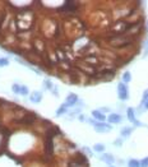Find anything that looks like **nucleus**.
<instances>
[{"instance_id": "obj_4", "label": "nucleus", "mask_w": 148, "mask_h": 167, "mask_svg": "<svg viewBox=\"0 0 148 167\" xmlns=\"http://www.w3.org/2000/svg\"><path fill=\"white\" fill-rule=\"evenodd\" d=\"M93 126H95V129H96V132H98V133H107V132H111V125H110V124L102 122V121L96 122Z\"/></svg>"}, {"instance_id": "obj_17", "label": "nucleus", "mask_w": 148, "mask_h": 167, "mask_svg": "<svg viewBox=\"0 0 148 167\" xmlns=\"http://www.w3.org/2000/svg\"><path fill=\"white\" fill-rule=\"evenodd\" d=\"M66 112V106L65 105H61V106L58 109V111H56V116H61V115H64Z\"/></svg>"}, {"instance_id": "obj_19", "label": "nucleus", "mask_w": 148, "mask_h": 167, "mask_svg": "<svg viewBox=\"0 0 148 167\" xmlns=\"http://www.w3.org/2000/svg\"><path fill=\"white\" fill-rule=\"evenodd\" d=\"M21 95L23 96H27L28 95V88H27V85H21V92H19Z\"/></svg>"}, {"instance_id": "obj_26", "label": "nucleus", "mask_w": 148, "mask_h": 167, "mask_svg": "<svg viewBox=\"0 0 148 167\" xmlns=\"http://www.w3.org/2000/svg\"><path fill=\"white\" fill-rule=\"evenodd\" d=\"M148 55V40H147V44H146V51H144V56Z\"/></svg>"}, {"instance_id": "obj_16", "label": "nucleus", "mask_w": 148, "mask_h": 167, "mask_svg": "<svg viewBox=\"0 0 148 167\" xmlns=\"http://www.w3.org/2000/svg\"><path fill=\"white\" fill-rule=\"evenodd\" d=\"M128 167H140V161L132 158V159L128 162Z\"/></svg>"}, {"instance_id": "obj_10", "label": "nucleus", "mask_w": 148, "mask_h": 167, "mask_svg": "<svg viewBox=\"0 0 148 167\" xmlns=\"http://www.w3.org/2000/svg\"><path fill=\"white\" fill-rule=\"evenodd\" d=\"M83 61H84V63H87L88 65H91V66L100 64V60H98V58H96L95 55H89V56H87Z\"/></svg>"}, {"instance_id": "obj_15", "label": "nucleus", "mask_w": 148, "mask_h": 167, "mask_svg": "<svg viewBox=\"0 0 148 167\" xmlns=\"http://www.w3.org/2000/svg\"><path fill=\"white\" fill-rule=\"evenodd\" d=\"M132 80V74H130V72H125L124 74H123V83H129Z\"/></svg>"}, {"instance_id": "obj_18", "label": "nucleus", "mask_w": 148, "mask_h": 167, "mask_svg": "<svg viewBox=\"0 0 148 167\" xmlns=\"http://www.w3.org/2000/svg\"><path fill=\"white\" fill-rule=\"evenodd\" d=\"M93 149L96 152H103L105 151V145L103 144H95L93 145Z\"/></svg>"}, {"instance_id": "obj_23", "label": "nucleus", "mask_w": 148, "mask_h": 167, "mask_svg": "<svg viewBox=\"0 0 148 167\" xmlns=\"http://www.w3.org/2000/svg\"><path fill=\"white\" fill-rule=\"evenodd\" d=\"M83 152H84L86 154H87V156H89V157L92 156V152H91V149H89L88 147H84V148H83Z\"/></svg>"}, {"instance_id": "obj_1", "label": "nucleus", "mask_w": 148, "mask_h": 167, "mask_svg": "<svg viewBox=\"0 0 148 167\" xmlns=\"http://www.w3.org/2000/svg\"><path fill=\"white\" fill-rule=\"evenodd\" d=\"M107 42L115 48H124L133 44L134 37H130L128 35H115V36H111L107 40Z\"/></svg>"}, {"instance_id": "obj_27", "label": "nucleus", "mask_w": 148, "mask_h": 167, "mask_svg": "<svg viewBox=\"0 0 148 167\" xmlns=\"http://www.w3.org/2000/svg\"><path fill=\"white\" fill-rule=\"evenodd\" d=\"M143 105H144V109H147V110H148V100H147V101H144V102H143Z\"/></svg>"}, {"instance_id": "obj_20", "label": "nucleus", "mask_w": 148, "mask_h": 167, "mask_svg": "<svg viewBox=\"0 0 148 167\" xmlns=\"http://www.w3.org/2000/svg\"><path fill=\"white\" fill-rule=\"evenodd\" d=\"M9 64V60L5 58H0V66H7Z\"/></svg>"}, {"instance_id": "obj_11", "label": "nucleus", "mask_w": 148, "mask_h": 167, "mask_svg": "<svg viewBox=\"0 0 148 167\" xmlns=\"http://www.w3.org/2000/svg\"><path fill=\"white\" fill-rule=\"evenodd\" d=\"M107 120H109L110 124H120L123 119H121V116L119 114H111Z\"/></svg>"}, {"instance_id": "obj_25", "label": "nucleus", "mask_w": 148, "mask_h": 167, "mask_svg": "<svg viewBox=\"0 0 148 167\" xmlns=\"http://www.w3.org/2000/svg\"><path fill=\"white\" fill-rule=\"evenodd\" d=\"M114 144H115V145H118V147H120V145H121V140H120V139L115 140V142H114Z\"/></svg>"}, {"instance_id": "obj_3", "label": "nucleus", "mask_w": 148, "mask_h": 167, "mask_svg": "<svg viewBox=\"0 0 148 167\" xmlns=\"http://www.w3.org/2000/svg\"><path fill=\"white\" fill-rule=\"evenodd\" d=\"M118 96L121 101H126L129 98V89H128V85L125 83H119L118 85Z\"/></svg>"}, {"instance_id": "obj_24", "label": "nucleus", "mask_w": 148, "mask_h": 167, "mask_svg": "<svg viewBox=\"0 0 148 167\" xmlns=\"http://www.w3.org/2000/svg\"><path fill=\"white\" fill-rule=\"evenodd\" d=\"M147 100H148V89H146V91L143 92V102L147 101Z\"/></svg>"}, {"instance_id": "obj_21", "label": "nucleus", "mask_w": 148, "mask_h": 167, "mask_svg": "<svg viewBox=\"0 0 148 167\" xmlns=\"http://www.w3.org/2000/svg\"><path fill=\"white\" fill-rule=\"evenodd\" d=\"M12 89H13L14 93H19V92H21V85H19V84H13Z\"/></svg>"}, {"instance_id": "obj_7", "label": "nucleus", "mask_w": 148, "mask_h": 167, "mask_svg": "<svg viewBox=\"0 0 148 167\" xmlns=\"http://www.w3.org/2000/svg\"><path fill=\"white\" fill-rule=\"evenodd\" d=\"M77 103H78V96L74 95V93H70L66 97V102L64 105L68 107V106H74V105H77Z\"/></svg>"}, {"instance_id": "obj_12", "label": "nucleus", "mask_w": 148, "mask_h": 167, "mask_svg": "<svg viewBox=\"0 0 148 167\" xmlns=\"http://www.w3.org/2000/svg\"><path fill=\"white\" fill-rule=\"evenodd\" d=\"M92 116H93L96 120H98V121H102V122H103V120H105V119H106V116H105V115L101 112L100 110H93V111H92Z\"/></svg>"}, {"instance_id": "obj_9", "label": "nucleus", "mask_w": 148, "mask_h": 167, "mask_svg": "<svg viewBox=\"0 0 148 167\" xmlns=\"http://www.w3.org/2000/svg\"><path fill=\"white\" fill-rule=\"evenodd\" d=\"M29 100L33 103H39L42 101V93L40 91H35V92H32V95L29 96Z\"/></svg>"}, {"instance_id": "obj_29", "label": "nucleus", "mask_w": 148, "mask_h": 167, "mask_svg": "<svg viewBox=\"0 0 148 167\" xmlns=\"http://www.w3.org/2000/svg\"><path fill=\"white\" fill-rule=\"evenodd\" d=\"M147 31H148V21H147Z\"/></svg>"}, {"instance_id": "obj_13", "label": "nucleus", "mask_w": 148, "mask_h": 167, "mask_svg": "<svg viewBox=\"0 0 148 167\" xmlns=\"http://www.w3.org/2000/svg\"><path fill=\"white\" fill-rule=\"evenodd\" d=\"M101 159L105 163H107V165H111V163H114V157L111 156L110 153H103L102 156H101Z\"/></svg>"}, {"instance_id": "obj_14", "label": "nucleus", "mask_w": 148, "mask_h": 167, "mask_svg": "<svg viewBox=\"0 0 148 167\" xmlns=\"http://www.w3.org/2000/svg\"><path fill=\"white\" fill-rule=\"evenodd\" d=\"M130 134H132V128H123L121 129V137H124V138H128V137H130Z\"/></svg>"}, {"instance_id": "obj_2", "label": "nucleus", "mask_w": 148, "mask_h": 167, "mask_svg": "<svg viewBox=\"0 0 148 167\" xmlns=\"http://www.w3.org/2000/svg\"><path fill=\"white\" fill-rule=\"evenodd\" d=\"M133 23L128 22V21H116L114 23V26L111 27V33L113 36L115 35H125L128 32V29L130 28Z\"/></svg>"}, {"instance_id": "obj_8", "label": "nucleus", "mask_w": 148, "mask_h": 167, "mask_svg": "<svg viewBox=\"0 0 148 167\" xmlns=\"http://www.w3.org/2000/svg\"><path fill=\"white\" fill-rule=\"evenodd\" d=\"M35 120H36V115L29 112V114H26V115L22 117V119H21V122H23V124H33Z\"/></svg>"}, {"instance_id": "obj_22", "label": "nucleus", "mask_w": 148, "mask_h": 167, "mask_svg": "<svg viewBox=\"0 0 148 167\" xmlns=\"http://www.w3.org/2000/svg\"><path fill=\"white\" fill-rule=\"evenodd\" d=\"M140 167H148V157H146L140 161Z\"/></svg>"}, {"instance_id": "obj_30", "label": "nucleus", "mask_w": 148, "mask_h": 167, "mask_svg": "<svg viewBox=\"0 0 148 167\" xmlns=\"http://www.w3.org/2000/svg\"><path fill=\"white\" fill-rule=\"evenodd\" d=\"M111 167H113V166H111Z\"/></svg>"}, {"instance_id": "obj_6", "label": "nucleus", "mask_w": 148, "mask_h": 167, "mask_svg": "<svg viewBox=\"0 0 148 167\" xmlns=\"http://www.w3.org/2000/svg\"><path fill=\"white\" fill-rule=\"evenodd\" d=\"M63 12H76L77 10V3L76 2H65L64 5L61 7Z\"/></svg>"}, {"instance_id": "obj_5", "label": "nucleus", "mask_w": 148, "mask_h": 167, "mask_svg": "<svg viewBox=\"0 0 148 167\" xmlns=\"http://www.w3.org/2000/svg\"><path fill=\"white\" fill-rule=\"evenodd\" d=\"M126 115H128V119L129 121H132L134 125H137V126H142V122H139L137 119H135V114H134V109L133 107H129L126 110Z\"/></svg>"}, {"instance_id": "obj_28", "label": "nucleus", "mask_w": 148, "mask_h": 167, "mask_svg": "<svg viewBox=\"0 0 148 167\" xmlns=\"http://www.w3.org/2000/svg\"><path fill=\"white\" fill-rule=\"evenodd\" d=\"M79 120H81V121H84V120H86V117L81 115V116H79Z\"/></svg>"}]
</instances>
